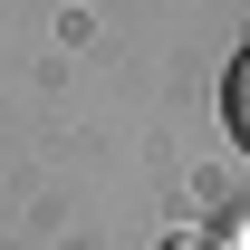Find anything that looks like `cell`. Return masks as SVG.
<instances>
[{
  "instance_id": "2",
  "label": "cell",
  "mask_w": 250,
  "mask_h": 250,
  "mask_svg": "<svg viewBox=\"0 0 250 250\" xmlns=\"http://www.w3.org/2000/svg\"><path fill=\"white\" fill-rule=\"evenodd\" d=\"M164 250H231L221 231H183V241H164Z\"/></svg>"
},
{
  "instance_id": "1",
  "label": "cell",
  "mask_w": 250,
  "mask_h": 250,
  "mask_svg": "<svg viewBox=\"0 0 250 250\" xmlns=\"http://www.w3.org/2000/svg\"><path fill=\"white\" fill-rule=\"evenodd\" d=\"M221 135L250 154V39L231 48V67H221Z\"/></svg>"
}]
</instances>
